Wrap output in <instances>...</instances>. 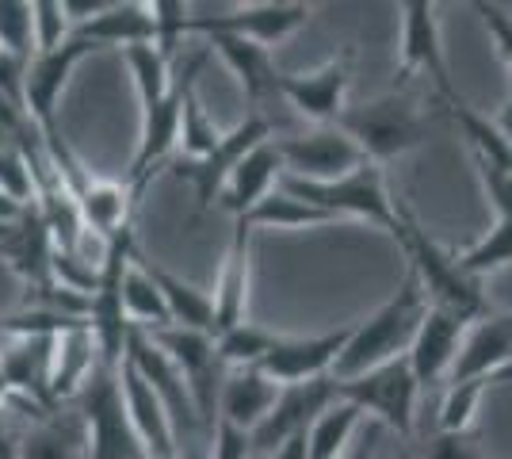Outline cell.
Returning <instances> with one entry per match:
<instances>
[{
	"label": "cell",
	"instance_id": "obj_1",
	"mask_svg": "<svg viewBox=\"0 0 512 459\" xmlns=\"http://www.w3.org/2000/svg\"><path fill=\"white\" fill-rule=\"evenodd\" d=\"M428 299L421 280L413 276V268L406 272L402 287L390 295V303H383L367 322L352 326V337L344 352L333 364V379H356L363 372H375L390 360H402L413 349V337L425 322Z\"/></svg>",
	"mask_w": 512,
	"mask_h": 459
},
{
	"label": "cell",
	"instance_id": "obj_2",
	"mask_svg": "<svg viewBox=\"0 0 512 459\" xmlns=\"http://www.w3.org/2000/svg\"><path fill=\"white\" fill-rule=\"evenodd\" d=\"M398 245L406 249L409 268L413 276L425 287L428 306L436 310H448L459 322H482L486 318V295H482V284L470 280L467 272L459 268V261L451 257L448 249H440L436 241L421 230V222L413 219L409 211H402V234H398Z\"/></svg>",
	"mask_w": 512,
	"mask_h": 459
},
{
	"label": "cell",
	"instance_id": "obj_3",
	"mask_svg": "<svg viewBox=\"0 0 512 459\" xmlns=\"http://www.w3.org/2000/svg\"><path fill=\"white\" fill-rule=\"evenodd\" d=\"M279 188L291 192L295 199L310 203L325 211L329 219H363L379 226L386 234H402V211L394 207V199L386 196L383 169L363 161L356 173L329 180V184H310V180H295V176H279Z\"/></svg>",
	"mask_w": 512,
	"mask_h": 459
},
{
	"label": "cell",
	"instance_id": "obj_4",
	"mask_svg": "<svg viewBox=\"0 0 512 459\" xmlns=\"http://www.w3.org/2000/svg\"><path fill=\"white\" fill-rule=\"evenodd\" d=\"M337 127L360 146L371 165L390 161V157L406 150H417L432 131V123L417 111V104L409 96H402L398 88L383 100H375V104H363L356 111L344 108Z\"/></svg>",
	"mask_w": 512,
	"mask_h": 459
},
{
	"label": "cell",
	"instance_id": "obj_5",
	"mask_svg": "<svg viewBox=\"0 0 512 459\" xmlns=\"http://www.w3.org/2000/svg\"><path fill=\"white\" fill-rule=\"evenodd\" d=\"M85 414V459H146V448L134 433L119 391V375L111 368H96L85 391L77 394Z\"/></svg>",
	"mask_w": 512,
	"mask_h": 459
},
{
	"label": "cell",
	"instance_id": "obj_6",
	"mask_svg": "<svg viewBox=\"0 0 512 459\" xmlns=\"http://www.w3.org/2000/svg\"><path fill=\"white\" fill-rule=\"evenodd\" d=\"M130 257H134V226H127L119 238L107 241V253L100 261V287L88 299V329H92V341L100 352V364L111 372L123 364L127 337L134 329L127 322V310H123V272H127Z\"/></svg>",
	"mask_w": 512,
	"mask_h": 459
},
{
	"label": "cell",
	"instance_id": "obj_7",
	"mask_svg": "<svg viewBox=\"0 0 512 459\" xmlns=\"http://www.w3.org/2000/svg\"><path fill=\"white\" fill-rule=\"evenodd\" d=\"M150 337L153 345L176 364V372L184 375L203 429L214 433V425H218V391H222V379H226V368H222L218 349H214V337L211 333H199V329H180V326L153 329Z\"/></svg>",
	"mask_w": 512,
	"mask_h": 459
},
{
	"label": "cell",
	"instance_id": "obj_8",
	"mask_svg": "<svg viewBox=\"0 0 512 459\" xmlns=\"http://www.w3.org/2000/svg\"><path fill=\"white\" fill-rule=\"evenodd\" d=\"M417 375L409 360H390L375 372H363L356 379H337V394L352 402L360 414H375L383 425H390L398 437L413 433V410H417Z\"/></svg>",
	"mask_w": 512,
	"mask_h": 459
},
{
	"label": "cell",
	"instance_id": "obj_9",
	"mask_svg": "<svg viewBox=\"0 0 512 459\" xmlns=\"http://www.w3.org/2000/svg\"><path fill=\"white\" fill-rule=\"evenodd\" d=\"M276 153L283 161V176L295 180H310V184H329L341 176L356 173L363 161V150L348 138V134L333 123V127H318L310 134H291V138H272Z\"/></svg>",
	"mask_w": 512,
	"mask_h": 459
},
{
	"label": "cell",
	"instance_id": "obj_10",
	"mask_svg": "<svg viewBox=\"0 0 512 459\" xmlns=\"http://www.w3.org/2000/svg\"><path fill=\"white\" fill-rule=\"evenodd\" d=\"M268 138H272L268 115H264V111H249L234 131H222V142H218L203 161H180L172 173L184 176V180L192 184L195 199H199V211H207L211 203H218L226 180H230V173L245 161V153H253L256 146L268 142Z\"/></svg>",
	"mask_w": 512,
	"mask_h": 459
},
{
	"label": "cell",
	"instance_id": "obj_11",
	"mask_svg": "<svg viewBox=\"0 0 512 459\" xmlns=\"http://www.w3.org/2000/svg\"><path fill=\"white\" fill-rule=\"evenodd\" d=\"M96 50H100V46H92L73 35L65 46L50 50V54H35V58L27 62V77H23V111H27V119L39 127L43 138H54V134H58V100H62L73 69L81 66L88 54H96Z\"/></svg>",
	"mask_w": 512,
	"mask_h": 459
},
{
	"label": "cell",
	"instance_id": "obj_12",
	"mask_svg": "<svg viewBox=\"0 0 512 459\" xmlns=\"http://www.w3.org/2000/svg\"><path fill=\"white\" fill-rule=\"evenodd\" d=\"M310 4L299 0H268V4H245V8H230L222 16H192V35H234V39H249V43L272 50L276 43L291 39L302 23L310 20Z\"/></svg>",
	"mask_w": 512,
	"mask_h": 459
},
{
	"label": "cell",
	"instance_id": "obj_13",
	"mask_svg": "<svg viewBox=\"0 0 512 459\" xmlns=\"http://www.w3.org/2000/svg\"><path fill=\"white\" fill-rule=\"evenodd\" d=\"M337 398H341V394H337V379H333V375L283 387L276 398V406H272V414L264 417L253 433H249V437H253V452H268V456H272L279 444H287V440H295V437H306V429H310Z\"/></svg>",
	"mask_w": 512,
	"mask_h": 459
},
{
	"label": "cell",
	"instance_id": "obj_14",
	"mask_svg": "<svg viewBox=\"0 0 512 459\" xmlns=\"http://www.w3.org/2000/svg\"><path fill=\"white\" fill-rule=\"evenodd\" d=\"M425 69L432 77L436 92L448 100V108L463 104L459 88L451 81L448 62H444V46H440V23H436V4L428 0H413L402 4V66H398V92L406 88V81Z\"/></svg>",
	"mask_w": 512,
	"mask_h": 459
},
{
	"label": "cell",
	"instance_id": "obj_15",
	"mask_svg": "<svg viewBox=\"0 0 512 459\" xmlns=\"http://www.w3.org/2000/svg\"><path fill=\"white\" fill-rule=\"evenodd\" d=\"M352 62H356V50H344L314 73H287V77H279V96L299 115L314 119L318 127H333L344 115V96L352 85Z\"/></svg>",
	"mask_w": 512,
	"mask_h": 459
},
{
	"label": "cell",
	"instance_id": "obj_16",
	"mask_svg": "<svg viewBox=\"0 0 512 459\" xmlns=\"http://www.w3.org/2000/svg\"><path fill=\"white\" fill-rule=\"evenodd\" d=\"M127 360L138 368V375L146 379L153 387V394L165 402V410L172 417V429L176 433H184V437H192L203 429V421H199V410H195V398L188 391V383H184V375L176 372V364H172L165 352L153 345L150 333H142V329H130L127 337Z\"/></svg>",
	"mask_w": 512,
	"mask_h": 459
},
{
	"label": "cell",
	"instance_id": "obj_17",
	"mask_svg": "<svg viewBox=\"0 0 512 459\" xmlns=\"http://www.w3.org/2000/svg\"><path fill=\"white\" fill-rule=\"evenodd\" d=\"M348 337H352V326L321 333V337H279L276 349L264 356L260 372L272 375L279 387L325 379V375H333V364L348 345Z\"/></svg>",
	"mask_w": 512,
	"mask_h": 459
},
{
	"label": "cell",
	"instance_id": "obj_18",
	"mask_svg": "<svg viewBox=\"0 0 512 459\" xmlns=\"http://www.w3.org/2000/svg\"><path fill=\"white\" fill-rule=\"evenodd\" d=\"M119 375V391H123V406L134 425V433L146 448V459H176V429L165 410V402L153 394V387L138 375V368L123 356V364L115 368Z\"/></svg>",
	"mask_w": 512,
	"mask_h": 459
},
{
	"label": "cell",
	"instance_id": "obj_19",
	"mask_svg": "<svg viewBox=\"0 0 512 459\" xmlns=\"http://www.w3.org/2000/svg\"><path fill=\"white\" fill-rule=\"evenodd\" d=\"M467 322H459L448 310H436L428 306L425 322L413 337V349L406 352L409 368L417 375V383L428 387V383H440L444 375H451L455 368V356L463 349V337H467Z\"/></svg>",
	"mask_w": 512,
	"mask_h": 459
},
{
	"label": "cell",
	"instance_id": "obj_20",
	"mask_svg": "<svg viewBox=\"0 0 512 459\" xmlns=\"http://www.w3.org/2000/svg\"><path fill=\"white\" fill-rule=\"evenodd\" d=\"M69 196L77 203V215L88 230H96L104 241L119 238L127 226H134V211H138V192L130 184H115V180H100V176L85 173Z\"/></svg>",
	"mask_w": 512,
	"mask_h": 459
},
{
	"label": "cell",
	"instance_id": "obj_21",
	"mask_svg": "<svg viewBox=\"0 0 512 459\" xmlns=\"http://www.w3.org/2000/svg\"><path fill=\"white\" fill-rule=\"evenodd\" d=\"M512 368V314H486L463 337V349L455 356L451 383L459 379H490Z\"/></svg>",
	"mask_w": 512,
	"mask_h": 459
},
{
	"label": "cell",
	"instance_id": "obj_22",
	"mask_svg": "<svg viewBox=\"0 0 512 459\" xmlns=\"http://www.w3.org/2000/svg\"><path fill=\"white\" fill-rule=\"evenodd\" d=\"M279 391L283 387L268 372H260V368H234V372H226L222 391H218V421L253 433L256 425L272 414Z\"/></svg>",
	"mask_w": 512,
	"mask_h": 459
},
{
	"label": "cell",
	"instance_id": "obj_23",
	"mask_svg": "<svg viewBox=\"0 0 512 459\" xmlns=\"http://www.w3.org/2000/svg\"><path fill=\"white\" fill-rule=\"evenodd\" d=\"M279 176H283V161H279V153H276V142L268 138V142H260L253 153H245V161H241L234 173H230V180H226L218 203H222L234 219H241V215L253 211L260 199H268L276 192Z\"/></svg>",
	"mask_w": 512,
	"mask_h": 459
},
{
	"label": "cell",
	"instance_id": "obj_24",
	"mask_svg": "<svg viewBox=\"0 0 512 459\" xmlns=\"http://www.w3.org/2000/svg\"><path fill=\"white\" fill-rule=\"evenodd\" d=\"M100 368V352L92 341V329H69L62 337H54L50 345V375H46V391L50 402H65L85 391L92 372Z\"/></svg>",
	"mask_w": 512,
	"mask_h": 459
},
{
	"label": "cell",
	"instance_id": "obj_25",
	"mask_svg": "<svg viewBox=\"0 0 512 459\" xmlns=\"http://www.w3.org/2000/svg\"><path fill=\"white\" fill-rule=\"evenodd\" d=\"M249 226L234 222V238L226 249V261L214 284L211 306H214V337L245 322V299H249Z\"/></svg>",
	"mask_w": 512,
	"mask_h": 459
},
{
	"label": "cell",
	"instance_id": "obj_26",
	"mask_svg": "<svg viewBox=\"0 0 512 459\" xmlns=\"http://www.w3.org/2000/svg\"><path fill=\"white\" fill-rule=\"evenodd\" d=\"M207 50H218V58L234 69V77L241 81L245 96L256 104V111L268 96H279L283 73H276L272 54L264 46L249 43V39H234V35H207Z\"/></svg>",
	"mask_w": 512,
	"mask_h": 459
},
{
	"label": "cell",
	"instance_id": "obj_27",
	"mask_svg": "<svg viewBox=\"0 0 512 459\" xmlns=\"http://www.w3.org/2000/svg\"><path fill=\"white\" fill-rule=\"evenodd\" d=\"M77 39H85L92 46H119V50H130V46L153 43V16L150 4H138V0H111L96 20L73 27Z\"/></svg>",
	"mask_w": 512,
	"mask_h": 459
},
{
	"label": "cell",
	"instance_id": "obj_28",
	"mask_svg": "<svg viewBox=\"0 0 512 459\" xmlns=\"http://www.w3.org/2000/svg\"><path fill=\"white\" fill-rule=\"evenodd\" d=\"M142 268L150 272V280L161 287V295H165V306H169V318L172 326L180 329H199V333H211L214 337V306H211V295L207 291H199L192 287L188 280H180L176 272L169 268H161V264L146 261V257H138Z\"/></svg>",
	"mask_w": 512,
	"mask_h": 459
},
{
	"label": "cell",
	"instance_id": "obj_29",
	"mask_svg": "<svg viewBox=\"0 0 512 459\" xmlns=\"http://www.w3.org/2000/svg\"><path fill=\"white\" fill-rule=\"evenodd\" d=\"M203 54H195L184 62V73H180V88H184V111H180V150H184V161H203L207 153L222 142V131L214 127V119L203 111L199 104V92H195V77L203 69Z\"/></svg>",
	"mask_w": 512,
	"mask_h": 459
},
{
	"label": "cell",
	"instance_id": "obj_30",
	"mask_svg": "<svg viewBox=\"0 0 512 459\" xmlns=\"http://www.w3.org/2000/svg\"><path fill=\"white\" fill-rule=\"evenodd\" d=\"M123 310H127V322L142 333H153V329L172 326L169 306H165V295L161 287L150 280V272L142 268L138 253L130 257L127 272H123Z\"/></svg>",
	"mask_w": 512,
	"mask_h": 459
},
{
	"label": "cell",
	"instance_id": "obj_31",
	"mask_svg": "<svg viewBox=\"0 0 512 459\" xmlns=\"http://www.w3.org/2000/svg\"><path fill=\"white\" fill-rule=\"evenodd\" d=\"M234 222H245L249 230H314V226H329V219L325 211H318V207H310V203H302V199H295L291 192H283V188H276L268 199H260L249 215H241V219Z\"/></svg>",
	"mask_w": 512,
	"mask_h": 459
},
{
	"label": "cell",
	"instance_id": "obj_32",
	"mask_svg": "<svg viewBox=\"0 0 512 459\" xmlns=\"http://www.w3.org/2000/svg\"><path fill=\"white\" fill-rule=\"evenodd\" d=\"M360 410L352 402L337 398L325 414L306 429V448H310V459H341L348 448H352V437L360 429Z\"/></svg>",
	"mask_w": 512,
	"mask_h": 459
},
{
	"label": "cell",
	"instance_id": "obj_33",
	"mask_svg": "<svg viewBox=\"0 0 512 459\" xmlns=\"http://www.w3.org/2000/svg\"><path fill=\"white\" fill-rule=\"evenodd\" d=\"M276 345H279V333L260 329L253 322H241V326L226 329V333L214 337V349H218V360H222L226 372H234V368H260L264 356L276 349Z\"/></svg>",
	"mask_w": 512,
	"mask_h": 459
},
{
	"label": "cell",
	"instance_id": "obj_34",
	"mask_svg": "<svg viewBox=\"0 0 512 459\" xmlns=\"http://www.w3.org/2000/svg\"><path fill=\"white\" fill-rule=\"evenodd\" d=\"M123 58H127V69H130V77H134V88H138L142 108L161 104V100L172 92V85H176L169 58H165L153 43L130 46V50H123Z\"/></svg>",
	"mask_w": 512,
	"mask_h": 459
},
{
	"label": "cell",
	"instance_id": "obj_35",
	"mask_svg": "<svg viewBox=\"0 0 512 459\" xmlns=\"http://www.w3.org/2000/svg\"><path fill=\"white\" fill-rule=\"evenodd\" d=\"M459 268L467 272L470 280H482V276H490L497 268H505L512 264V219H497L490 234L482 241H474L463 257H455Z\"/></svg>",
	"mask_w": 512,
	"mask_h": 459
},
{
	"label": "cell",
	"instance_id": "obj_36",
	"mask_svg": "<svg viewBox=\"0 0 512 459\" xmlns=\"http://www.w3.org/2000/svg\"><path fill=\"white\" fill-rule=\"evenodd\" d=\"M451 115H455V123H459L463 138L470 142L474 157L493 161V165H512V153H509V146H505L501 131H497V123H490L486 115H478L467 100H463V104H455V108H451Z\"/></svg>",
	"mask_w": 512,
	"mask_h": 459
},
{
	"label": "cell",
	"instance_id": "obj_37",
	"mask_svg": "<svg viewBox=\"0 0 512 459\" xmlns=\"http://www.w3.org/2000/svg\"><path fill=\"white\" fill-rule=\"evenodd\" d=\"M490 387V379H459L451 383L440 406V433H467L474 425V414L482 406V394Z\"/></svg>",
	"mask_w": 512,
	"mask_h": 459
},
{
	"label": "cell",
	"instance_id": "obj_38",
	"mask_svg": "<svg viewBox=\"0 0 512 459\" xmlns=\"http://www.w3.org/2000/svg\"><path fill=\"white\" fill-rule=\"evenodd\" d=\"M153 16V46L176 62L180 46H184V35H192V16H188V4L184 0H153L150 4Z\"/></svg>",
	"mask_w": 512,
	"mask_h": 459
},
{
	"label": "cell",
	"instance_id": "obj_39",
	"mask_svg": "<svg viewBox=\"0 0 512 459\" xmlns=\"http://www.w3.org/2000/svg\"><path fill=\"white\" fill-rule=\"evenodd\" d=\"M0 196H8L12 203H20V207H35V199H39L31 161H27V153L16 142H8L0 150Z\"/></svg>",
	"mask_w": 512,
	"mask_h": 459
},
{
	"label": "cell",
	"instance_id": "obj_40",
	"mask_svg": "<svg viewBox=\"0 0 512 459\" xmlns=\"http://www.w3.org/2000/svg\"><path fill=\"white\" fill-rule=\"evenodd\" d=\"M0 50L16 58H35V35H31V4L27 0H0Z\"/></svg>",
	"mask_w": 512,
	"mask_h": 459
},
{
	"label": "cell",
	"instance_id": "obj_41",
	"mask_svg": "<svg viewBox=\"0 0 512 459\" xmlns=\"http://www.w3.org/2000/svg\"><path fill=\"white\" fill-rule=\"evenodd\" d=\"M16 459H85L81 448H73V440L62 433V425L50 417L39 421L16 448Z\"/></svg>",
	"mask_w": 512,
	"mask_h": 459
},
{
	"label": "cell",
	"instance_id": "obj_42",
	"mask_svg": "<svg viewBox=\"0 0 512 459\" xmlns=\"http://www.w3.org/2000/svg\"><path fill=\"white\" fill-rule=\"evenodd\" d=\"M31 35H35V54H50L73 39V23L65 20L62 0H35L31 4Z\"/></svg>",
	"mask_w": 512,
	"mask_h": 459
},
{
	"label": "cell",
	"instance_id": "obj_43",
	"mask_svg": "<svg viewBox=\"0 0 512 459\" xmlns=\"http://www.w3.org/2000/svg\"><path fill=\"white\" fill-rule=\"evenodd\" d=\"M474 165H478L486 196L497 207V219H512V165H493V161H482V157H474Z\"/></svg>",
	"mask_w": 512,
	"mask_h": 459
},
{
	"label": "cell",
	"instance_id": "obj_44",
	"mask_svg": "<svg viewBox=\"0 0 512 459\" xmlns=\"http://www.w3.org/2000/svg\"><path fill=\"white\" fill-rule=\"evenodd\" d=\"M211 440H214L211 459H253V437L245 429H234V425L218 421Z\"/></svg>",
	"mask_w": 512,
	"mask_h": 459
},
{
	"label": "cell",
	"instance_id": "obj_45",
	"mask_svg": "<svg viewBox=\"0 0 512 459\" xmlns=\"http://www.w3.org/2000/svg\"><path fill=\"white\" fill-rule=\"evenodd\" d=\"M478 12H482V20L490 27L493 43L501 50V58H505V66L512 73V16L501 8V4H478Z\"/></svg>",
	"mask_w": 512,
	"mask_h": 459
},
{
	"label": "cell",
	"instance_id": "obj_46",
	"mask_svg": "<svg viewBox=\"0 0 512 459\" xmlns=\"http://www.w3.org/2000/svg\"><path fill=\"white\" fill-rule=\"evenodd\" d=\"M421 459H482V456H478V448L467 440V433H440L425 448Z\"/></svg>",
	"mask_w": 512,
	"mask_h": 459
},
{
	"label": "cell",
	"instance_id": "obj_47",
	"mask_svg": "<svg viewBox=\"0 0 512 459\" xmlns=\"http://www.w3.org/2000/svg\"><path fill=\"white\" fill-rule=\"evenodd\" d=\"M272 459H310V448H306V437H295L287 440V444H279Z\"/></svg>",
	"mask_w": 512,
	"mask_h": 459
},
{
	"label": "cell",
	"instance_id": "obj_48",
	"mask_svg": "<svg viewBox=\"0 0 512 459\" xmlns=\"http://www.w3.org/2000/svg\"><path fill=\"white\" fill-rule=\"evenodd\" d=\"M497 131H501V138H505V146H509V153H512V92H509V100H505V111H501Z\"/></svg>",
	"mask_w": 512,
	"mask_h": 459
},
{
	"label": "cell",
	"instance_id": "obj_49",
	"mask_svg": "<svg viewBox=\"0 0 512 459\" xmlns=\"http://www.w3.org/2000/svg\"><path fill=\"white\" fill-rule=\"evenodd\" d=\"M341 459H371V440H367V444H356V448H348Z\"/></svg>",
	"mask_w": 512,
	"mask_h": 459
},
{
	"label": "cell",
	"instance_id": "obj_50",
	"mask_svg": "<svg viewBox=\"0 0 512 459\" xmlns=\"http://www.w3.org/2000/svg\"><path fill=\"white\" fill-rule=\"evenodd\" d=\"M12 398V387H8V379H4V372H0V406Z\"/></svg>",
	"mask_w": 512,
	"mask_h": 459
}]
</instances>
